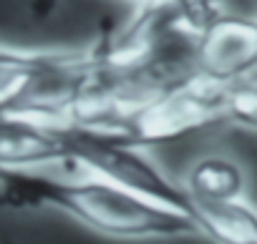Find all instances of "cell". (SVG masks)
<instances>
[{
  "mask_svg": "<svg viewBox=\"0 0 257 244\" xmlns=\"http://www.w3.org/2000/svg\"><path fill=\"white\" fill-rule=\"evenodd\" d=\"M197 71L232 83L257 71V21L219 11L197 36Z\"/></svg>",
  "mask_w": 257,
  "mask_h": 244,
  "instance_id": "obj_3",
  "label": "cell"
},
{
  "mask_svg": "<svg viewBox=\"0 0 257 244\" xmlns=\"http://www.w3.org/2000/svg\"><path fill=\"white\" fill-rule=\"evenodd\" d=\"M182 186L189 196V204L239 199L244 196V174L227 156H207L189 169Z\"/></svg>",
  "mask_w": 257,
  "mask_h": 244,
  "instance_id": "obj_4",
  "label": "cell"
},
{
  "mask_svg": "<svg viewBox=\"0 0 257 244\" xmlns=\"http://www.w3.org/2000/svg\"><path fill=\"white\" fill-rule=\"evenodd\" d=\"M164 3H169L177 11L182 26L194 36H199V31L209 23V18L222 11L219 8L222 0H164Z\"/></svg>",
  "mask_w": 257,
  "mask_h": 244,
  "instance_id": "obj_6",
  "label": "cell"
},
{
  "mask_svg": "<svg viewBox=\"0 0 257 244\" xmlns=\"http://www.w3.org/2000/svg\"><path fill=\"white\" fill-rule=\"evenodd\" d=\"M48 58L51 51H16L0 46V113L26 91Z\"/></svg>",
  "mask_w": 257,
  "mask_h": 244,
  "instance_id": "obj_5",
  "label": "cell"
},
{
  "mask_svg": "<svg viewBox=\"0 0 257 244\" xmlns=\"http://www.w3.org/2000/svg\"><path fill=\"white\" fill-rule=\"evenodd\" d=\"M0 206L56 209L113 239L202 236L187 214L86 171L83 176H53L48 166H0Z\"/></svg>",
  "mask_w": 257,
  "mask_h": 244,
  "instance_id": "obj_1",
  "label": "cell"
},
{
  "mask_svg": "<svg viewBox=\"0 0 257 244\" xmlns=\"http://www.w3.org/2000/svg\"><path fill=\"white\" fill-rule=\"evenodd\" d=\"M132 3H137V6H142V3H147V0H132Z\"/></svg>",
  "mask_w": 257,
  "mask_h": 244,
  "instance_id": "obj_7",
  "label": "cell"
},
{
  "mask_svg": "<svg viewBox=\"0 0 257 244\" xmlns=\"http://www.w3.org/2000/svg\"><path fill=\"white\" fill-rule=\"evenodd\" d=\"M224 91L227 83L207 78L197 71L192 78L164 91L134 118L128 131L132 141L137 146H149L227 124Z\"/></svg>",
  "mask_w": 257,
  "mask_h": 244,
  "instance_id": "obj_2",
  "label": "cell"
}]
</instances>
